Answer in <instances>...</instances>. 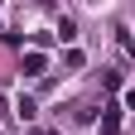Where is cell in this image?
Instances as JSON below:
<instances>
[{
	"label": "cell",
	"mask_w": 135,
	"mask_h": 135,
	"mask_svg": "<svg viewBox=\"0 0 135 135\" xmlns=\"http://www.w3.org/2000/svg\"><path fill=\"white\" fill-rule=\"evenodd\" d=\"M116 121H121V116H116V106H106V116H101V130H106V135H116Z\"/></svg>",
	"instance_id": "cell-2"
},
{
	"label": "cell",
	"mask_w": 135,
	"mask_h": 135,
	"mask_svg": "<svg viewBox=\"0 0 135 135\" xmlns=\"http://www.w3.org/2000/svg\"><path fill=\"white\" fill-rule=\"evenodd\" d=\"M24 73L39 77V73H44V53H24Z\"/></svg>",
	"instance_id": "cell-1"
},
{
	"label": "cell",
	"mask_w": 135,
	"mask_h": 135,
	"mask_svg": "<svg viewBox=\"0 0 135 135\" xmlns=\"http://www.w3.org/2000/svg\"><path fill=\"white\" fill-rule=\"evenodd\" d=\"M39 135H53V130H39Z\"/></svg>",
	"instance_id": "cell-3"
}]
</instances>
